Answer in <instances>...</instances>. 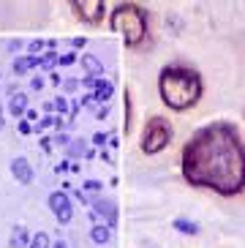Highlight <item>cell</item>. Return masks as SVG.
<instances>
[{
	"label": "cell",
	"instance_id": "8992f818",
	"mask_svg": "<svg viewBox=\"0 0 245 248\" xmlns=\"http://www.w3.org/2000/svg\"><path fill=\"white\" fill-rule=\"evenodd\" d=\"M49 210L58 216L60 224H68V221L74 218V204H71V199L65 197L63 191H55V194H49Z\"/></svg>",
	"mask_w": 245,
	"mask_h": 248
},
{
	"label": "cell",
	"instance_id": "2e32d148",
	"mask_svg": "<svg viewBox=\"0 0 245 248\" xmlns=\"http://www.w3.org/2000/svg\"><path fill=\"white\" fill-rule=\"evenodd\" d=\"M30 248H52V246H49V237H46L44 232H38L36 237L30 240Z\"/></svg>",
	"mask_w": 245,
	"mask_h": 248
},
{
	"label": "cell",
	"instance_id": "52a82bcc",
	"mask_svg": "<svg viewBox=\"0 0 245 248\" xmlns=\"http://www.w3.org/2000/svg\"><path fill=\"white\" fill-rule=\"evenodd\" d=\"M11 175H14L22 186H28V183L33 180V167H30V161L22 158V155H19V158H14V161H11Z\"/></svg>",
	"mask_w": 245,
	"mask_h": 248
},
{
	"label": "cell",
	"instance_id": "3957f363",
	"mask_svg": "<svg viewBox=\"0 0 245 248\" xmlns=\"http://www.w3.org/2000/svg\"><path fill=\"white\" fill-rule=\"evenodd\" d=\"M109 22H112V30L120 33L122 41H125L131 49L139 46L144 41V36H147V14H144L137 3H120V6L112 11Z\"/></svg>",
	"mask_w": 245,
	"mask_h": 248
},
{
	"label": "cell",
	"instance_id": "5b68a950",
	"mask_svg": "<svg viewBox=\"0 0 245 248\" xmlns=\"http://www.w3.org/2000/svg\"><path fill=\"white\" fill-rule=\"evenodd\" d=\"M74 16L85 25H101L107 14V0H71Z\"/></svg>",
	"mask_w": 245,
	"mask_h": 248
},
{
	"label": "cell",
	"instance_id": "d6986e66",
	"mask_svg": "<svg viewBox=\"0 0 245 248\" xmlns=\"http://www.w3.org/2000/svg\"><path fill=\"white\" fill-rule=\"evenodd\" d=\"M74 60H77V55H63V58H60V63H63V66H71Z\"/></svg>",
	"mask_w": 245,
	"mask_h": 248
},
{
	"label": "cell",
	"instance_id": "44dd1931",
	"mask_svg": "<svg viewBox=\"0 0 245 248\" xmlns=\"http://www.w3.org/2000/svg\"><path fill=\"white\" fill-rule=\"evenodd\" d=\"M19 131L22 134H30V123H28V120H25V123H19Z\"/></svg>",
	"mask_w": 245,
	"mask_h": 248
},
{
	"label": "cell",
	"instance_id": "8fae6325",
	"mask_svg": "<svg viewBox=\"0 0 245 248\" xmlns=\"http://www.w3.org/2000/svg\"><path fill=\"white\" fill-rule=\"evenodd\" d=\"M36 66H41V60L36 55H25V58L14 60V74H28L30 68H36Z\"/></svg>",
	"mask_w": 245,
	"mask_h": 248
},
{
	"label": "cell",
	"instance_id": "277c9868",
	"mask_svg": "<svg viewBox=\"0 0 245 248\" xmlns=\"http://www.w3.org/2000/svg\"><path fill=\"white\" fill-rule=\"evenodd\" d=\"M172 142V123L166 117H150L142 131V153L155 155Z\"/></svg>",
	"mask_w": 245,
	"mask_h": 248
},
{
	"label": "cell",
	"instance_id": "ffe728a7",
	"mask_svg": "<svg viewBox=\"0 0 245 248\" xmlns=\"http://www.w3.org/2000/svg\"><path fill=\"white\" fill-rule=\"evenodd\" d=\"M93 142H95V145H104V142H107V134H95Z\"/></svg>",
	"mask_w": 245,
	"mask_h": 248
},
{
	"label": "cell",
	"instance_id": "cb8c5ba5",
	"mask_svg": "<svg viewBox=\"0 0 245 248\" xmlns=\"http://www.w3.org/2000/svg\"><path fill=\"white\" fill-rule=\"evenodd\" d=\"M0 128H3V109H0Z\"/></svg>",
	"mask_w": 245,
	"mask_h": 248
},
{
	"label": "cell",
	"instance_id": "30bf717a",
	"mask_svg": "<svg viewBox=\"0 0 245 248\" xmlns=\"http://www.w3.org/2000/svg\"><path fill=\"white\" fill-rule=\"evenodd\" d=\"M112 93H115L112 82L98 79V82H95V88H93V101H109V98H112Z\"/></svg>",
	"mask_w": 245,
	"mask_h": 248
},
{
	"label": "cell",
	"instance_id": "4fadbf2b",
	"mask_svg": "<svg viewBox=\"0 0 245 248\" xmlns=\"http://www.w3.org/2000/svg\"><path fill=\"white\" fill-rule=\"evenodd\" d=\"M174 229H177V232H183V234H196V232H199V226H196L194 221H185V218L174 221Z\"/></svg>",
	"mask_w": 245,
	"mask_h": 248
},
{
	"label": "cell",
	"instance_id": "7c38bea8",
	"mask_svg": "<svg viewBox=\"0 0 245 248\" xmlns=\"http://www.w3.org/2000/svg\"><path fill=\"white\" fill-rule=\"evenodd\" d=\"M82 66H85V71L90 74V77H101V74H104L101 60L93 58V55H85V58H82Z\"/></svg>",
	"mask_w": 245,
	"mask_h": 248
},
{
	"label": "cell",
	"instance_id": "ba28073f",
	"mask_svg": "<svg viewBox=\"0 0 245 248\" xmlns=\"http://www.w3.org/2000/svg\"><path fill=\"white\" fill-rule=\"evenodd\" d=\"M8 112L14 117H22L25 112H28V95L25 93H14L11 95V101H8Z\"/></svg>",
	"mask_w": 245,
	"mask_h": 248
},
{
	"label": "cell",
	"instance_id": "ac0fdd59",
	"mask_svg": "<svg viewBox=\"0 0 245 248\" xmlns=\"http://www.w3.org/2000/svg\"><path fill=\"white\" fill-rule=\"evenodd\" d=\"M52 109L65 112V109H68V104H65V98H55V101H52Z\"/></svg>",
	"mask_w": 245,
	"mask_h": 248
},
{
	"label": "cell",
	"instance_id": "5bb4252c",
	"mask_svg": "<svg viewBox=\"0 0 245 248\" xmlns=\"http://www.w3.org/2000/svg\"><path fill=\"white\" fill-rule=\"evenodd\" d=\"M28 243V232H25V226H16V232L11 234V248H25Z\"/></svg>",
	"mask_w": 245,
	"mask_h": 248
},
{
	"label": "cell",
	"instance_id": "7a4b0ae2",
	"mask_svg": "<svg viewBox=\"0 0 245 248\" xmlns=\"http://www.w3.org/2000/svg\"><path fill=\"white\" fill-rule=\"evenodd\" d=\"M161 101L174 112H185L202 98V77L188 66H166L158 77Z\"/></svg>",
	"mask_w": 245,
	"mask_h": 248
},
{
	"label": "cell",
	"instance_id": "9c48e42d",
	"mask_svg": "<svg viewBox=\"0 0 245 248\" xmlns=\"http://www.w3.org/2000/svg\"><path fill=\"white\" fill-rule=\"evenodd\" d=\"M95 213H104V216H107V224H109V226L117 221L115 202H109V199H95Z\"/></svg>",
	"mask_w": 245,
	"mask_h": 248
},
{
	"label": "cell",
	"instance_id": "7402d4cb",
	"mask_svg": "<svg viewBox=\"0 0 245 248\" xmlns=\"http://www.w3.org/2000/svg\"><path fill=\"white\" fill-rule=\"evenodd\" d=\"M55 142H60V145H68V137H65V134H60V137H55Z\"/></svg>",
	"mask_w": 245,
	"mask_h": 248
},
{
	"label": "cell",
	"instance_id": "6da1fadb",
	"mask_svg": "<svg viewBox=\"0 0 245 248\" xmlns=\"http://www.w3.org/2000/svg\"><path fill=\"white\" fill-rule=\"evenodd\" d=\"M183 177L196 188L234 197L245 188V147L231 123H210L183 147Z\"/></svg>",
	"mask_w": 245,
	"mask_h": 248
},
{
	"label": "cell",
	"instance_id": "603a6c76",
	"mask_svg": "<svg viewBox=\"0 0 245 248\" xmlns=\"http://www.w3.org/2000/svg\"><path fill=\"white\" fill-rule=\"evenodd\" d=\"M52 248H68V246H65L63 240H58V243H55V246H52Z\"/></svg>",
	"mask_w": 245,
	"mask_h": 248
},
{
	"label": "cell",
	"instance_id": "9a60e30c",
	"mask_svg": "<svg viewBox=\"0 0 245 248\" xmlns=\"http://www.w3.org/2000/svg\"><path fill=\"white\" fill-rule=\"evenodd\" d=\"M90 234H93V240L95 243H107L109 240V226H93V232H90Z\"/></svg>",
	"mask_w": 245,
	"mask_h": 248
},
{
	"label": "cell",
	"instance_id": "e0dca14e",
	"mask_svg": "<svg viewBox=\"0 0 245 248\" xmlns=\"http://www.w3.org/2000/svg\"><path fill=\"white\" fill-rule=\"evenodd\" d=\"M87 145L85 142H68V155H85Z\"/></svg>",
	"mask_w": 245,
	"mask_h": 248
}]
</instances>
